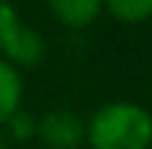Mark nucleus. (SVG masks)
Wrapping results in <instances>:
<instances>
[{
	"label": "nucleus",
	"instance_id": "obj_1",
	"mask_svg": "<svg viewBox=\"0 0 152 149\" xmlns=\"http://www.w3.org/2000/svg\"><path fill=\"white\" fill-rule=\"evenodd\" d=\"M91 149H152V112L139 101H107L86 120Z\"/></svg>",
	"mask_w": 152,
	"mask_h": 149
},
{
	"label": "nucleus",
	"instance_id": "obj_2",
	"mask_svg": "<svg viewBox=\"0 0 152 149\" xmlns=\"http://www.w3.org/2000/svg\"><path fill=\"white\" fill-rule=\"evenodd\" d=\"M45 149H80L86 144V120L67 109L56 107L37 117V136Z\"/></svg>",
	"mask_w": 152,
	"mask_h": 149
},
{
	"label": "nucleus",
	"instance_id": "obj_3",
	"mask_svg": "<svg viewBox=\"0 0 152 149\" xmlns=\"http://www.w3.org/2000/svg\"><path fill=\"white\" fill-rule=\"evenodd\" d=\"M0 56H3L8 64H13L19 72L35 69V67L45 59V40H43V35H40L37 29L21 24V27L13 32V37L8 40V45L3 48Z\"/></svg>",
	"mask_w": 152,
	"mask_h": 149
},
{
	"label": "nucleus",
	"instance_id": "obj_4",
	"mask_svg": "<svg viewBox=\"0 0 152 149\" xmlns=\"http://www.w3.org/2000/svg\"><path fill=\"white\" fill-rule=\"evenodd\" d=\"M48 13L67 29H86L104 13V0H43Z\"/></svg>",
	"mask_w": 152,
	"mask_h": 149
},
{
	"label": "nucleus",
	"instance_id": "obj_5",
	"mask_svg": "<svg viewBox=\"0 0 152 149\" xmlns=\"http://www.w3.org/2000/svg\"><path fill=\"white\" fill-rule=\"evenodd\" d=\"M21 99H24L21 72L0 56V128L5 125V120L13 112L21 109Z\"/></svg>",
	"mask_w": 152,
	"mask_h": 149
},
{
	"label": "nucleus",
	"instance_id": "obj_6",
	"mask_svg": "<svg viewBox=\"0 0 152 149\" xmlns=\"http://www.w3.org/2000/svg\"><path fill=\"white\" fill-rule=\"evenodd\" d=\"M104 11L120 24H144L152 19V0H104Z\"/></svg>",
	"mask_w": 152,
	"mask_h": 149
},
{
	"label": "nucleus",
	"instance_id": "obj_7",
	"mask_svg": "<svg viewBox=\"0 0 152 149\" xmlns=\"http://www.w3.org/2000/svg\"><path fill=\"white\" fill-rule=\"evenodd\" d=\"M3 133H5L8 141H32L37 136V117L24 112V109H19V112H13L5 120Z\"/></svg>",
	"mask_w": 152,
	"mask_h": 149
},
{
	"label": "nucleus",
	"instance_id": "obj_8",
	"mask_svg": "<svg viewBox=\"0 0 152 149\" xmlns=\"http://www.w3.org/2000/svg\"><path fill=\"white\" fill-rule=\"evenodd\" d=\"M21 27V19H19V11L13 8L11 0H0V53L3 48L8 45V40L13 37V32Z\"/></svg>",
	"mask_w": 152,
	"mask_h": 149
},
{
	"label": "nucleus",
	"instance_id": "obj_9",
	"mask_svg": "<svg viewBox=\"0 0 152 149\" xmlns=\"http://www.w3.org/2000/svg\"><path fill=\"white\" fill-rule=\"evenodd\" d=\"M0 149H8V139H5V133H3V128H0Z\"/></svg>",
	"mask_w": 152,
	"mask_h": 149
}]
</instances>
